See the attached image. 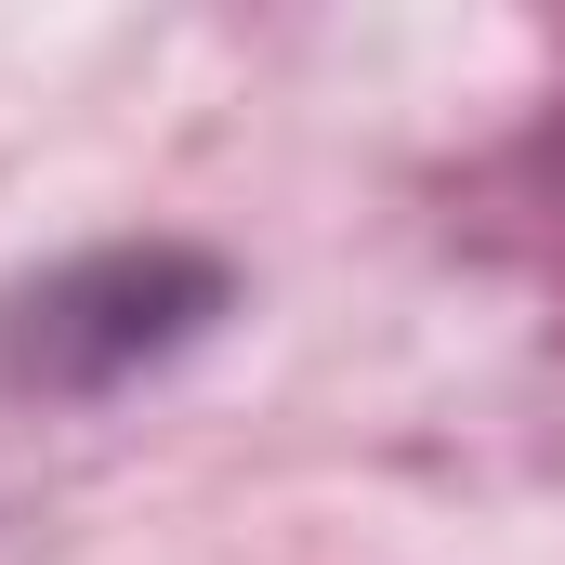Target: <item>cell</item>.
Segmentation results:
<instances>
[]
</instances>
